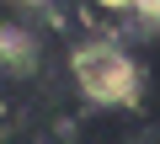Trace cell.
<instances>
[{"label":"cell","instance_id":"cell-1","mask_svg":"<svg viewBox=\"0 0 160 144\" xmlns=\"http://www.w3.org/2000/svg\"><path fill=\"white\" fill-rule=\"evenodd\" d=\"M69 69H75V86L86 91L91 102L123 107V102L139 96V69H133V59L118 43H86V48H75Z\"/></svg>","mask_w":160,"mask_h":144},{"label":"cell","instance_id":"cell-2","mask_svg":"<svg viewBox=\"0 0 160 144\" xmlns=\"http://www.w3.org/2000/svg\"><path fill=\"white\" fill-rule=\"evenodd\" d=\"M0 53H6L16 69H32L38 43H32V32H22V27H0Z\"/></svg>","mask_w":160,"mask_h":144},{"label":"cell","instance_id":"cell-3","mask_svg":"<svg viewBox=\"0 0 160 144\" xmlns=\"http://www.w3.org/2000/svg\"><path fill=\"white\" fill-rule=\"evenodd\" d=\"M133 11H144L149 22H160V0H133Z\"/></svg>","mask_w":160,"mask_h":144},{"label":"cell","instance_id":"cell-4","mask_svg":"<svg viewBox=\"0 0 160 144\" xmlns=\"http://www.w3.org/2000/svg\"><path fill=\"white\" fill-rule=\"evenodd\" d=\"M96 6H133V0H96Z\"/></svg>","mask_w":160,"mask_h":144}]
</instances>
